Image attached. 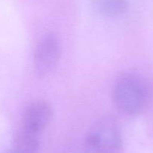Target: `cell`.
<instances>
[{"label": "cell", "instance_id": "3", "mask_svg": "<svg viewBox=\"0 0 153 153\" xmlns=\"http://www.w3.org/2000/svg\"><path fill=\"white\" fill-rule=\"evenodd\" d=\"M61 56V45L55 34H46L37 45L34 55V70L40 77L46 76L57 65Z\"/></svg>", "mask_w": 153, "mask_h": 153}, {"label": "cell", "instance_id": "1", "mask_svg": "<svg viewBox=\"0 0 153 153\" xmlns=\"http://www.w3.org/2000/svg\"><path fill=\"white\" fill-rule=\"evenodd\" d=\"M152 97L150 83L138 74H123L117 80L114 86V101L117 107L127 115L136 116L144 112Z\"/></svg>", "mask_w": 153, "mask_h": 153}, {"label": "cell", "instance_id": "2", "mask_svg": "<svg viewBox=\"0 0 153 153\" xmlns=\"http://www.w3.org/2000/svg\"><path fill=\"white\" fill-rule=\"evenodd\" d=\"M86 144L91 153H122V136L116 118L105 115L99 118L88 131Z\"/></svg>", "mask_w": 153, "mask_h": 153}, {"label": "cell", "instance_id": "5", "mask_svg": "<svg viewBox=\"0 0 153 153\" xmlns=\"http://www.w3.org/2000/svg\"><path fill=\"white\" fill-rule=\"evenodd\" d=\"M92 4L98 13L108 17L122 16L128 8V0H92Z\"/></svg>", "mask_w": 153, "mask_h": 153}, {"label": "cell", "instance_id": "6", "mask_svg": "<svg viewBox=\"0 0 153 153\" xmlns=\"http://www.w3.org/2000/svg\"><path fill=\"white\" fill-rule=\"evenodd\" d=\"M9 153H16V152H14V151H13V149H12V150H11V151H10V152H9Z\"/></svg>", "mask_w": 153, "mask_h": 153}, {"label": "cell", "instance_id": "4", "mask_svg": "<svg viewBox=\"0 0 153 153\" xmlns=\"http://www.w3.org/2000/svg\"><path fill=\"white\" fill-rule=\"evenodd\" d=\"M52 117V110L49 104L40 100L34 102L24 112L19 127L40 134Z\"/></svg>", "mask_w": 153, "mask_h": 153}]
</instances>
